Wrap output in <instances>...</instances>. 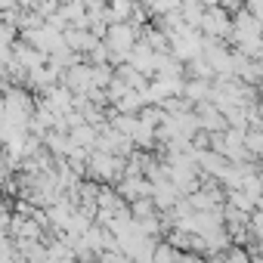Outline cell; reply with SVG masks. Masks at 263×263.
I'll list each match as a JSON object with an SVG mask.
<instances>
[{"label":"cell","mask_w":263,"mask_h":263,"mask_svg":"<svg viewBox=\"0 0 263 263\" xmlns=\"http://www.w3.org/2000/svg\"><path fill=\"white\" fill-rule=\"evenodd\" d=\"M102 41L111 50V62H127L130 53H134V47L140 44V28L130 25V22H111Z\"/></svg>","instance_id":"cell-1"},{"label":"cell","mask_w":263,"mask_h":263,"mask_svg":"<svg viewBox=\"0 0 263 263\" xmlns=\"http://www.w3.org/2000/svg\"><path fill=\"white\" fill-rule=\"evenodd\" d=\"M201 34H204V37H214V41H220V37H232V19H229V10H223V7L208 10V13H204V22H201Z\"/></svg>","instance_id":"cell-2"},{"label":"cell","mask_w":263,"mask_h":263,"mask_svg":"<svg viewBox=\"0 0 263 263\" xmlns=\"http://www.w3.org/2000/svg\"><path fill=\"white\" fill-rule=\"evenodd\" d=\"M201 7L204 10H214V7H220V0H201Z\"/></svg>","instance_id":"cell-3"},{"label":"cell","mask_w":263,"mask_h":263,"mask_svg":"<svg viewBox=\"0 0 263 263\" xmlns=\"http://www.w3.org/2000/svg\"><path fill=\"white\" fill-rule=\"evenodd\" d=\"M214 263H226V257H220V260H214Z\"/></svg>","instance_id":"cell-4"}]
</instances>
